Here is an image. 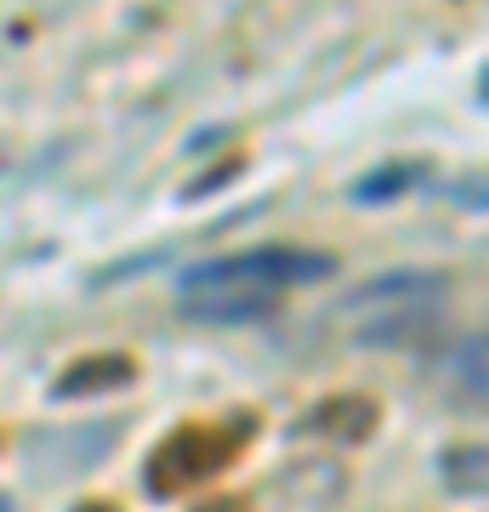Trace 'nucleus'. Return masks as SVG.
Masks as SVG:
<instances>
[{
  "instance_id": "1",
  "label": "nucleus",
  "mask_w": 489,
  "mask_h": 512,
  "mask_svg": "<svg viewBox=\"0 0 489 512\" xmlns=\"http://www.w3.org/2000/svg\"><path fill=\"white\" fill-rule=\"evenodd\" d=\"M336 262L325 251H296V245H262L245 256H222V262H200L182 274V308L188 319H262L279 302V291L325 279Z\"/></svg>"
},
{
  "instance_id": "2",
  "label": "nucleus",
  "mask_w": 489,
  "mask_h": 512,
  "mask_svg": "<svg viewBox=\"0 0 489 512\" xmlns=\"http://www.w3.org/2000/svg\"><path fill=\"white\" fill-rule=\"evenodd\" d=\"M256 433V416H228V421H200V427H177V433H165L160 450L148 456L143 467V484L148 495H188L194 484L205 478H217L228 461L239 456V444Z\"/></svg>"
},
{
  "instance_id": "3",
  "label": "nucleus",
  "mask_w": 489,
  "mask_h": 512,
  "mask_svg": "<svg viewBox=\"0 0 489 512\" xmlns=\"http://www.w3.org/2000/svg\"><path fill=\"white\" fill-rule=\"evenodd\" d=\"M450 296V279L427 274V268H399V274L364 279L359 291H347L342 313H416V308H438Z\"/></svg>"
},
{
  "instance_id": "4",
  "label": "nucleus",
  "mask_w": 489,
  "mask_h": 512,
  "mask_svg": "<svg viewBox=\"0 0 489 512\" xmlns=\"http://www.w3.org/2000/svg\"><path fill=\"white\" fill-rule=\"evenodd\" d=\"M137 382V365H131V353H86V359H74L63 376H57V399H86V393H120V387Z\"/></svg>"
},
{
  "instance_id": "5",
  "label": "nucleus",
  "mask_w": 489,
  "mask_h": 512,
  "mask_svg": "<svg viewBox=\"0 0 489 512\" xmlns=\"http://www.w3.org/2000/svg\"><path fill=\"white\" fill-rule=\"evenodd\" d=\"M376 399H359V393H342V399H325L319 410L308 416V433H325V439L336 444H364L370 433H376Z\"/></svg>"
},
{
  "instance_id": "6",
  "label": "nucleus",
  "mask_w": 489,
  "mask_h": 512,
  "mask_svg": "<svg viewBox=\"0 0 489 512\" xmlns=\"http://www.w3.org/2000/svg\"><path fill=\"white\" fill-rule=\"evenodd\" d=\"M438 330V308H416V313H381L376 325L359 330L364 348H404V342H421Z\"/></svg>"
},
{
  "instance_id": "7",
  "label": "nucleus",
  "mask_w": 489,
  "mask_h": 512,
  "mask_svg": "<svg viewBox=\"0 0 489 512\" xmlns=\"http://www.w3.org/2000/svg\"><path fill=\"white\" fill-rule=\"evenodd\" d=\"M438 478H444L450 495H484V484H489L484 444H450V450L438 456Z\"/></svg>"
},
{
  "instance_id": "8",
  "label": "nucleus",
  "mask_w": 489,
  "mask_h": 512,
  "mask_svg": "<svg viewBox=\"0 0 489 512\" xmlns=\"http://www.w3.org/2000/svg\"><path fill=\"white\" fill-rule=\"evenodd\" d=\"M427 171L421 165H381V171H370L359 188H353V200L359 205H381V200H393V194H404V188H416Z\"/></svg>"
},
{
  "instance_id": "9",
  "label": "nucleus",
  "mask_w": 489,
  "mask_h": 512,
  "mask_svg": "<svg viewBox=\"0 0 489 512\" xmlns=\"http://www.w3.org/2000/svg\"><path fill=\"white\" fill-rule=\"evenodd\" d=\"M194 512H245V501H205V507H194Z\"/></svg>"
},
{
  "instance_id": "10",
  "label": "nucleus",
  "mask_w": 489,
  "mask_h": 512,
  "mask_svg": "<svg viewBox=\"0 0 489 512\" xmlns=\"http://www.w3.org/2000/svg\"><path fill=\"white\" fill-rule=\"evenodd\" d=\"M74 512H120V507H109V501H80Z\"/></svg>"
},
{
  "instance_id": "11",
  "label": "nucleus",
  "mask_w": 489,
  "mask_h": 512,
  "mask_svg": "<svg viewBox=\"0 0 489 512\" xmlns=\"http://www.w3.org/2000/svg\"><path fill=\"white\" fill-rule=\"evenodd\" d=\"M0 512H12V495H0Z\"/></svg>"
}]
</instances>
